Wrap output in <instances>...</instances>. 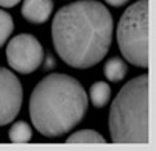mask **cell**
Here are the masks:
<instances>
[{
  "label": "cell",
  "mask_w": 156,
  "mask_h": 151,
  "mask_svg": "<svg viewBox=\"0 0 156 151\" xmlns=\"http://www.w3.org/2000/svg\"><path fill=\"white\" fill-rule=\"evenodd\" d=\"M53 8V0H23L20 12L27 22L41 25L50 19Z\"/></svg>",
  "instance_id": "7"
},
{
  "label": "cell",
  "mask_w": 156,
  "mask_h": 151,
  "mask_svg": "<svg viewBox=\"0 0 156 151\" xmlns=\"http://www.w3.org/2000/svg\"><path fill=\"white\" fill-rule=\"evenodd\" d=\"M148 0L129 5L117 25V44L126 62L136 67H148Z\"/></svg>",
  "instance_id": "4"
},
{
  "label": "cell",
  "mask_w": 156,
  "mask_h": 151,
  "mask_svg": "<svg viewBox=\"0 0 156 151\" xmlns=\"http://www.w3.org/2000/svg\"><path fill=\"white\" fill-rule=\"evenodd\" d=\"M89 106L84 87L66 73H50L30 95V118L44 137H59L81 123Z\"/></svg>",
  "instance_id": "2"
},
{
  "label": "cell",
  "mask_w": 156,
  "mask_h": 151,
  "mask_svg": "<svg viewBox=\"0 0 156 151\" xmlns=\"http://www.w3.org/2000/svg\"><path fill=\"white\" fill-rule=\"evenodd\" d=\"M89 100L90 103L94 105V108L101 109L105 108L109 100H111V87L109 84H106L105 81H97L90 86V91H89Z\"/></svg>",
  "instance_id": "8"
},
{
  "label": "cell",
  "mask_w": 156,
  "mask_h": 151,
  "mask_svg": "<svg viewBox=\"0 0 156 151\" xmlns=\"http://www.w3.org/2000/svg\"><path fill=\"white\" fill-rule=\"evenodd\" d=\"M55 66V61H53V58H51L50 55L47 56V64H45V69H51Z\"/></svg>",
  "instance_id": "15"
},
{
  "label": "cell",
  "mask_w": 156,
  "mask_h": 151,
  "mask_svg": "<svg viewBox=\"0 0 156 151\" xmlns=\"http://www.w3.org/2000/svg\"><path fill=\"white\" fill-rule=\"evenodd\" d=\"M105 2L108 3V5H111V6H122V5H125V3H128L129 0H105Z\"/></svg>",
  "instance_id": "14"
},
{
  "label": "cell",
  "mask_w": 156,
  "mask_h": 151,
  "mask_svg": "<svg viewBox=\"0 0 156 151\" xmlns=\"http://www.w3.org/2000/svg\"><path fill=\"white\" fill-rule=\"evenodd\" d=\"M19 2H20V0H0V6H3V8H12V6H16Z\"/></svg>",
  "instance_id": "13"
},
{
  "label": "cell",
  "mask_w": 156,
  "mask_h": 151,
  "mask_svg": "<svg viewBox=\"0 0 156 151\" xmlns=\"http://www.w3.org/2000/svg\"><path fill=\"white\" fill-rule=\"evenodd\" d=\"M103 73H105V77L111 81V83H119L122 81L126 73H128V66L126 62L122 59V58H111L106 61L105 67H103Z\"/></svg>",
  "instance_id": "9"
},
{
  "label": "cell",
  "mask_w": 156,
  "mask_h": 151,
  "mask_svg": "<svg viewBox=\"0 0 156 151\" xmlns=\"http://www.w3.org/2000/svg\"><path fill=\"white\" fill-rule=\"evenodd\" d=\"M31 137H33L31 126L23 120L16 122L8 131V139L12 143H27L31 140Z\"/></svg>",
  "instance_id": "10"
},
{
  "label": "cell",
  "mask_w": 156,
  "mask_h": 151,
  "mask_svg": "<svg viewBox=\"0 0 156 151\" xmlns=\"http://www.w3.org/2000/svg\"><path fill=\"white\" fill-rule=\"evenodd\" d=\"M6 61L12 70L28 75L36 72L44 61V48L37 37L28 33H20L6 45Z\"/></svg>",
  "instance_id": "5"
},
{
  "label": "cell",
  "mask_w": 156,
  "mask_h": 151,
  "mask_svg": "<svg viewBox=\"0 0 156 151\" xmlns=\"http://www.w3.org/2000/svg\"><path fill=\"white\" fill-rule=\"evenodd\" d=\"M23 89L11 70L0 67V126L11 123L22 108Z\"/></svg>",
  "instance_id": "6"
},
{
  "label": "cell",
  "mask_w": 156,
  "mask_h": 151,
  "mask_svg": "<svg viewBox=\"0 0 156 151\" xmlns=\"http://www.w3.org/2000/svg\"><path fill=\"white\" fill-rule=\"evenodd\" d=\"M12 30H14V22L9 12L0 9V48H2L6 42V39L11 36Z\"/></svg>",
  "instance_id": "12"
},
{
  "label": "cell",
  "mask_w": 156,
  "mask_h": 151,
  "mask_svg": "<svg viewBox=\"0 0 156 151\" xmlns=\"http://www.w3.org/2000/svg\"><path fill=\"white\" fill-rule=\"evenodd\" d=\"M105 142H106L105 137L94 129L76 131L66 139V143H105Z\"/></svg>",
  "instance_id": "11"
},
{
  "label": "cell",
  "mask_w": 156,
  "mask_h": 151,
  "mask_svg": "<svg viewBox=\"0 0 156 151\" xmlns=\"http://www.w3.org/2000/svg\"><path fill=\"white\" fill-rule=\"evenodd\" d=\"M148 75L129 80L109 109V134L114 143H150Z\"/></svg>",
  "instance_id": "3"
},
{
  "label": "cell",
  "mask_w": 156,
  "mask_h": 151,
  "mask_svg": "<svg viewBox=\"0 0 156 151\" xmlns=\"http://www.w3.org/2000/svg\"><path fill=\"white\" fill-rule=\"evenodd\" d=\"M114 22L97 0H76L58 9L51 22V41L62 62L73 69L97 66L109 52Z\"/></svg>",
  "instance_id": "1"
}]
</instances>
